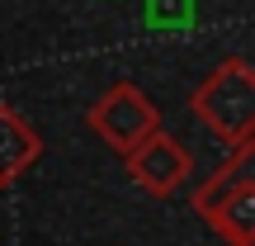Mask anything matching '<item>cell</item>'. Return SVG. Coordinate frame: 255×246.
Instances as JSON below:
<instances>
[{
    "mask_svg": "<svg viewBox=\"0 0 255 246\" xmlns=\"http://www.w3.org/2000/svg\"><path fill=\"white\" fill-rule=\"evenodd\" d=\"M189 209L227 246H255V142L237 147L189 194Z\"/></svg>",
    "mask_w": 255,
    "mask_h": 246,
    "instance_id": "1",
    "label": "cell"
},
{
    "mask_svg": "<svg viewBox=\"0 0 255 246\" xmlns=\"http://www.w3.org/2000/svg\"><path fill=\"white\" fill-rule=\"evenodd\" d=\"M194 119L208 128L222 147H251L255 142V71L246 57H227L199 81L189 95Z\"/></svg>",
    "mask_w": 255,
    "mask_h": 246,
    "instance_id": "2",
    "label": "cell"
},
{
    "mask_svg": "<svg viewBox=\"0 0 255 246\" xmlns=\"http://www.w3.org/2000/svg\"><path fill=\"white\" fill-rule=\"evenodd\" d=\"M90 133L100 137L104 147H114L119 156L137 152L151 133H161V109L137 90L132 81H114L100 100L90 104Z\"/></svg>",
    "mask_w": 255,
    "mask_h": 246,
    "instance_id": "3",
    "label": "cell"
},
{
    "mask_svg": "<svg viewBox=\"0 0 255 246\" xmlns=\"http://www.w3.org/2000/svg\"><path fill=\"white\" fill-rule=\"evenodd\" d=\"M128 161V175H132V185H142L146 194H156V199H170V194H180V185L194 175V156L184 142H175L170 133H151L137 152L123 156Z\"/></svg>",
    "mask_w": 255,
    "mask_h": 246,
    "instance_id": "4",
    "label": "cell"
},
{
    "mask_svg": "<svg viewBox=\"0 0 255 246\" xmlns=\"http://www.w3.org/2000/svg\"><path fill=\"white\" fill-rule=\"evenodd\" d=\"M38 156H43L38 128L28 123L19 109L0 104V190H9L28 166H38Z\"/></svg>",
    "mask_w": 255,
    "mask_h": 246,
    "instance_id": "5",
    "label": "cell"
}]
</instances>
